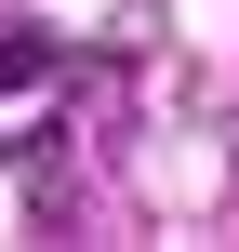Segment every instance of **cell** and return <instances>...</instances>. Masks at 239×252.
Wrapping results in <instances>:
<instances>
[{"label":"cell","instance_id":"obj_1","mask_svg":"<svg viewBox=\"0 0 239 252\" xmlns=\"http://www.w3.org/2000/svg\"><path fill=\"white\" fill-rule=\"evenodd\" d=\"M40 66H53V40H27V27H13V40H0V80H40Z\"/></svg>","mask_w":239,"mask_h":252}]
</instances>
